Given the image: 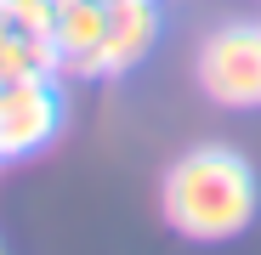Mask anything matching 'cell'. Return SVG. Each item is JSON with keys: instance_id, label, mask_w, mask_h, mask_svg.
<instances>
[{"instance_id": "8", "label": "cell", "mask_w": 261, "mask_h": 255, "mask_svg": "<svg viewBox=\"0 0 261 255\" xmlns=\"http://www.w3.org/2000/svg\"><path fill=\"white\" fill-rule=\"evenodd\" d=\"M0 17H6V0H0Z\"/></svg>"}, {"instance_id": "10", "label": "cell", "mask_w": 261, "mask_h": 255, "mask_svg": "<svg viewBox=\"0 0 261 255\" xmlns=\"http://www.w3.org/2000/svg\"><path fill=\"white\" fill-rule=\"evenodd\" d=\"M0 255H6V249H0Z\"/></svg>"}, {"instance_id": "3", "label": "cell", "mask_w": 261, "mask_h": 255, "mask_svg": "<svg viewBox=\"0 0 261 255\" xmlns=\"http://www.w3.org/2000/svg\"><path fill=\"white\" fill-rule=\"evenodd\" d=\"M63 131V97H57V74H34V79H0V164L29 159Z\"/></svg>"}, {"instance_id": "6", "label": "cell", "mask_w": 261, "mask_h": 255, "mask_svg": "<svg viewBox=\"0 0 261 255\" xmlns=\"http://www.w3.org/2000/svg\"><path fill=\"white\" fill-rule=\"evenodd\" d=\"M34 74H57V40L23 34L0 17V79H34Z\"/></svg>"}, {"instance_id": "9", "label": "cell", "mask_w": 261, "mask_h": 255, "mask_svg": "<svg viewBox=\"0 0 261 255\" xmlns=\"http://www.w3.org/2000/svg\"><path fill=\"white\" fill-rule=\"evenodd\" d=\"M57 6H63V0H57Z\"/></svg>"}, {"instance_id": "7", "label": "cell", "mask_w": 261, "mask_h": 255, "mask_svg": "<svg viewBox=\"0 0 261 255\" xmlns=\"http://www.w3.org/2000/svg\"><path fill=\"white\" fill-rule=\"evenodd\" d=\"M6 23L23 34H51L57 23V0H6Z\"/></svg>"}, {"instance_id": "5", "label": "cell", "mask_w": 261, "mask_h": 255, "mask_svg": "<svg viewBox=\"0 0 261 255\" xmlns=\"http://www.w3.org/2000/svg\"><path fill=\"white\" fill-rule=\"evenodd\" d=\"M159 40V6L153 0H108V34H102V74L137 68Z\"/></svg>"}, {"instance_id": "4", "label": "cell", "mask_w": 261, "mask_h": 255, "mask_svg": "<svg viewBox=\"0 0 261 255\" xmlns=\"http://www.w3.org/2000/svg\"><path fill=\"white\" fill-rule=\"evenodd\" d=\"M102 34H108V0H63L51 23L57 74H102Z\"/></svg>"}, {"instance_id": "1", "label": "cell", "mask_w": 261, "mask_h": 255, "mask_svg": "<svg viewBox=\"0 0 261 255\" xmlns=\"http://www.w3.org/2000/svg\"><path fill=\"white\" fill-rule=\"evenodd\" d=\"M159 210L165 221L193 244H227L239 238L255 210H261V182L255 164L233 148H193L165 170L159 187Z\"/></svg>"}, {"instance_id": "2", "label": "cell", "mask_w": 261, "mask_h": 255, "mask_svg": "<svg viewBox=\"0 0 261 255\" xmlns=\"http://www.w3.org/2000/svg\"><path fill=\"white\" fill-rule=\"evenodd\" d=\"M193 68L216 108H261V23H222L204 34Z\"/></svg>"}]
</instances>
